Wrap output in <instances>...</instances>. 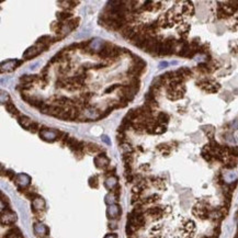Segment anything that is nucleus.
<instances>
[{"mask_svg": "<svg viewBox=\"0 0 238 238\" xmlns=\"http://www.w3.org/2000/svg\"><path fill=\"white\" fill-rule=\"evenodd\" d=\"M237 223H238V219H237Z\"/></svg>", "mask_w": 238, "mask_h": 238, "instance_id": "nucleus-39", "label": "nucleus"}, {"mask_svg": "<svg viewBox=\"0 0 238 238\" xmlns=\"http://www.w3.org/2000/svg\"><path fill=\"white\" fill-rule=\"evenodd\" d=\"M9 99V95L5 91H1V103H7L6 100Z\"/></svg>", "mask_w": 238, "mask_h": 238, "instance_id": "nucleus-30", "label": "nucleus"}, {"mask_svg": "<svg viewBox=\"0 0 238 238\" xmlns=\"http://www.w3.org/2000/svg\"><path fill=\"white\" fill-rule=\"evenodd\" d=\"M95 166H97V168L103 169V168H105V167L109 166L110 160L104 154H101V155H99V156H97L95 158Z\"/></svg>", "mask_w": 238, "mask_h": 238, "instance_id": "nucleus-3", "label": "nucleus"}, {"mask_svg": "<svg viewBox=\"0 0 238 238\" xmlns=\"http://www.w3.org/2000/svg\"><path fill=\"white\" fill-rule=\"evenodd\" d=\"M104 238H118V235L116 234H108Z\"/></svg>", "mask_w": 238, "mask_h": 238, "instance_id": "nucleus-35", "label": "nucleus"}, {"mask_svg": "<svg viewBox=\"0 0 238 238\" xmlns=\"http://www.w3.org/2000/svg\"><path fill=\"white\" fill-rule=\"evenodd\" d=\"M44 207H45V201L42 199V198L36 196V198L32 201V209H33L34 213H37L39 211L43 210Z\"/></svg>", "mask_w": 238, "mask_h": 238, "instance_id": "nucleus-5", "label": "nucleus"}, {"mask_svg": "<svg viewBox=\"0 0 238 238\" xmlns=\"http://www.w3.org/2000/svg\"><path fill=\"white\" fill-rule=\"evenodd\" d=\"M167 66H168V63H167V62H161L159 64V66H158V67H159V69H164V68H166Z\"/></svg>", "mask_w": 238, "mask_h": 238, "instance_id": "nucleus-34", "label": "nucleus"}, {"mask_svg": "<svg viewBox=\"0 0 238 238\" xmlns=\"http://www.w3.org/2000/svg\"><path fill=\"white\" fill-rule=\"evenodd\" d=\"M154 185H156L158 189H164L165 188V183H164L163 180H160V179H157L154 181Z\"/></svg>", "mask_w": 238, "mask_h": 238, "instance_id": "nucleus-28", "label": "nucleus"}, {"mask_svg": "<svg viewBox=\"0 0 238 238\" xmlns=\"http://www.w3.org/2000/svg\"><path fill=\"white\" fill-rule=\"evenodd\" d=\"M116 185H118V179H116V177H114V176L109 177V178L105 180V183H104L105 188L109 189V190H113V189L116 187Z\"/></svg>", "mask_w": 238, "mask_h": 238, "instance_id": "nucleus-11", "label": "nucleus"}, {"mask_svg": "<svg viewBox=\"0 0 238 238\" xmlns=\"http://www.w3.org/2000/svg\"><path fill=\"white\" fill-rule=\"evenodd\" d=\"M236 165H237V160L234 158V157H229L228 159L226 160V163H225V166H226V168L228 169H232V168H235Z\"/></svg>", "mask_w": 238, "mask_h": 238, "instance_id": "nucleus-17", "label": "nucleus"}, {"mask_svg": "<svg viewBox=\"0 0 238 238\" xmlns=\"http://www.w3.org/2000/svg\"><path fill=\"white\" fill-rule=\"evenodd\" d=\"M37 79H39L37 75H23L22 77L20 78V80H21L23 84H32V82L37 80Z\"/></svg>", "mask_w": 238, "mask_h": 238, "instance_id": "nucleus-13", "label": "nucleus"}, {"mask_svg": "<svg viewBox=\"0 0 238 238\" xmlns=\"http://www.w3.org/2000/svg\"><path fill=\"white\" fill-rule=\"evenodd\" d=\"M6 174H7V177H8V178H10V179H14V172H13V171H11V170H8V171H7V172H6Z\"/></svg>", "mask_w": 238, "mask_h": 238, "instance_id": "nucleus-33", "label": "nucleus"}, {"mask_svg": "<svg viewBox=\"0 0 238 238\" xmlns=\"http://www.w3.org/2000/svg\"><path fill=\"white\" fill-rule=\"evenodd\" d=\"M20 64H21V62H18V60H7L6 63H2V64H1V71L3 73V71L13 70L14 68Z\"/></svg>", "mask_w": 238, "mask_h": 238, "instance_id": "nucleus-7", "label": "nucleus"}, {"mask_svg": "<svg viewBox=\"0 0 238 238\" xmlns=\"http://www.w3.org/2000/svg\"><path fill=\"white\" fill-rule=\"evenodd\" d=\"M5 238H22L21 237V232L17 227H12L11 229H9L5 235Z\"/></svg>", "mask_w": 238, "mask_h": 238, "instance_id": "nucleus-10", "label": "nucleus"}, {"mask_svg": "<svg viewBox=\"0 0 238 238\" xmlns=\"http://www.w3.org/2000/svg\"><path fill=\"white\" fill-rule=\"evenodd\" d=\"M17 221V215L11 210H7L6 213L2 212L1 214V224L2 225H11Z\"/></svg>", "mask_w": 238, "mask_h": 238, "instance_id": "nucleus-2", "label": "nucleus"}, {"mask_svg": "<svg viewBox=\"0 0 238 238\" xmlns=\"http://www.w3.org/2000/svg\"><path fill=\"white\" fill-rule=\"evenodd\" d=\"M87 148H88V150H89L90 153H97V151L100 150L99 146L95 145V144H88Z\"/></svg>", "mask_w": 238, "mask_h": 238, "instance_id": "nucleus-24", "label": "nucleus"}, {"mask_svg": "<svg viewBox=\"0 0 238 238\" xmlns=\"http://www.w3.org/2000/svg\"><path fill=\"white\" fill-rule=\"evenodd\" d=\"M147 214L149 216H151L153 219H160L161 216H163V210L160 209V207L156 206V207H150L147 210Z\"/></svg>", "mask_w": 238, "mask_h": 238, "instance_id": "nucleus-9", "label": "nucleus"}, {"mask_svg": "<svg viewBox=\"0 0 238 238\" xmlns=\"http://www.w3.org/2000/svg\"><path fill=\"white\" fill-rule=\"evenodd\" d=\"M121 215V207L116 204L110 205V207L108 209V216L110 219H118Z\"/></svg>", "mask_w": 238, "mask_h": 238, "instance_id": "nucleus-6", "label": "nucleus"}, {"mask_svg": "<svg viewBox=\"0 0 238 238\" xmlns=\"http://www.w3.org/2000/svg\"><path fill=\"white\" fill-rule=\"evenodd\" d=\"M28 102L31 104V105H33V107H35V108H39V109H41V108L44 105V103H43L41 100H37V99H33V98L30 99Z\"/></svg>", "mask_w": 238, "mask_h": 238, "instance_id": "nucleus-19", "label": "nucleus"}, {"mask_svg": "<svg viewBox=\"0 0 238 238\" xmlns=\"http://www.w3.org/2000/svg\"><path fill=\"white\" fill-rule=\"evenodd\" d=\"M101 138H102V140H103V142H105V143H107V144H110V140H109V138H108V136H105V135H103V136H102V137H101Z\"/></svg>", "mask_w": 238, "mask_h": 238, "instance_id": "nucleus-36", "label": "nucleus"}, {"mask_svg": "<svg viewBox=\"0 0 238 238\" xmlns=\"http://www.w3.org/2000/svg\"><path fill=\"white\" fill-rule=\"evenodd\" d=\"M183 12H185V14H193V7L189 6V5H187V6H183Z\"/></svg>", "mask_w": 238, "mask_h": 238, "instance_id": "nucleus-26", "label": "nucleus"}, {"mask_svg": "<svg viewBox=\"0 0 238 238\" xmlns=\"http://www.w3.org/2000/svg\"><path fill=\"white\" fill-rule=\"evenodd\" d=\"M78 22H79V19L77 18V19H74V20H71V21H69V22H68V25L70 26L71 30H74V29H76L78 26Z\"/></svg>", "mask_w": 238, "mask_h": 238, "instance_id": "nucleus-27", "label": "nucleus"}, {"mask_svg": "<svg viewBox=\"0 0 238 238\" xmlns=\"http://www.w3.org/2000/svg\"><path fill=\"white\" fill-rule=\"evenodd\" d=\"M195 229V225H194V222L192 221H187V223L185 224V230L188 234H192Z\"/></svg>", "mask_w": 238, "mask_h": 238, "instance_id": "nucleus-16", "label": "nucleus"}, {"mask_svg": "<svg viewBox=\"0 0 238 238\" xmlns=\"http://www.w3.org/2000/svg\"><path fill=\"white\" fill-rule=\"evenodd\" d=\"M89 185L91 188H98L99 185V182H98V177L95 176V177H91L89 179Z\"/></svg>", "mask_w": 238, "mask_h": 238, "instance_id": "nucleus-21", "label": "nucleus"}, {"mask_svg": "<svg viewBox=\"0 0 238 238\" xmlns=\"http://www.w3.org/2000/svg\"><path fill=\"white\" fill-rule=\"evenodd\" d=\"M165 131H166V129L164 126H157V127H155L154 133H156V134H161V133H164Z\"/></svg>", "mask_w": 238, "mask_h": 238, "instance_id": "nucleus-31", "label": "nucleus"}, {"mask_svg": "<svg viewBox=\"0 0 238 238\" xmlns=\"http://www.w3.org/2000/svg\"><path fill=\"white\" fill-rule=\"evenodd\" d=\"M30 129L31 132H33V133H35V132H37V129H39V124L33 123L31 126H30V129Z\"/></svg>", "mask_w": 238, "mask_h": 238, "instance_id": "nucleus-32", "label": "nucleus"}, {"mask_svg": "<svg viewBox=\"0 0 238 238\" xmlns=\"http://www.w3.org/2000/svg\"><path fill=\"white\" fill-rule=\"evenodd\" d=\"M157 200H159V195L158 194H154V195H150L149 198L145 200V203H153V202H156Z\"/></svg>", "mask_w": 238, "mask_h": 238, "instance_id": "nucleus-25", "label": "nucleus"}, {"mask_svg": "<svg viewBox=\"0 0 238 238\" xmlns=\"http://www.w3.org/2000/svg\"><path fill=\"white\" fill-rule=\"evenodd\" d=\"M34 233L40 237H44L48 234V228L41 223H36L34 225Z\"/></svg>", "mask_w": 238, "mask_h": 238, "instance_id": "nucleus-8", "label": "nucleus"}, {"mask_svg": "<svg viewBox=\"0 0 238 238\" xmlns=\"http://www.w3.org/2000/svg\"><path fill=\"white\" fill-rule=\"evenodd\" d=\"M30 181H31L30 177L25 174H18L17 178H16V183H17L18 187H20V188H25V187H28V185H30Z\"/></svg>", "mask_w": 238, "mask_h": 238, "instance_id": "nucleus-4", "label": "nucleus"}, {"mask_svg": "<svg viewBox=\"0 0 238 238\" xmlns=\"http://www.w3.org/2000/svg\"><path fill=\"white\" fill-rule=\"evenodd\" d=\"M234 129H238V120L234 122Z\"/></svg>", "mask_w": 238, "mask_h": 238, "instance_id": "nucleus-38", "label": "nucleus"}, {"mask_svg": "<svg viewBox=\"0 0 238 238\" xmlns=\"http://www.w3.org/2000/svg\"><path fill=\"white\" fill-rule=\"evenodd\" d=\"M70 17H71V13H69V12H59V13H57V19L59 20L68 19Z\"/></svg>", "mask_w": 238, "mask_h": 238, "instance_id": "nucleus-23", "label": "nucleus"}, {"mask_svg": "<svg viewBox=\"0 0 238 238\" xmlns=\"http://www.w3.org/2000/svg\"><path fill=\"white\" fill-rule=\"evenodd\" d=\"M41 137L44 140H47V142H54L58 138V134H60L59 132L55 131V129H44L41 131Z\"/></svg>", "mask_w": 238, "mask_h": 238, "instance_id": "nucleus-1", "label": "nucleus"}, {"mask_svg": "<svg viewBox=\"0 0 238 238\" xmlns=\"http://www.w3.org/2000/svg\"><path fill=\"white\" fill-rule=\"evenodd\" d=\"M157 121H158V123L160 124H166V123H168V121H169V116L166 113H159L158 114V118H157Z\"/></svg>", "mask_w": 238, "mask_h": 238, "instance_id": "nucleus-18", "label": "nucleus"}, {"mask_svg": "<svg viewBox=\"0 0 238 238\" xmlns=\"http://www.w3.org/2000/svg\"><path fill=\"white\" fill-rule=\"evenodd\" d=\"M116 200H118V196L115 195L113 192H112V193H109L107 196H105V203H107V204H111V205H112V203H114Z\"/></svg>", "mask_w": 238, "mask_h": 238, "instance_id": "nucleus-20", "label": "nucleus"}, {"mask_svg": "<svg viewBox=\"0 0 238 238\" xmlns=\"http://www.w3.org/2000/svg\"><path fill=\"white\" fill-rule=\"evenodd\" d=\"M6 109H7V111H8L9 113H11L12 115H19L20 114L19 110L16 108V105L12 103L11 101H8V102L6 103Z\"/></svg>", "mask_w": 238, "mask_h": 238, "instance_id": "nucleus-15", "label": "nucleus"}, {"mask_svg": "<svg viewBox=\"0 0 238 238\" xmlns=\"http://www.w3.org/2000/svg\"><path fill=\"white\" fill-rule=\"evenodd\" d=\"M19 123H20V125L21 126H23V127H25V129H30V126L33 124V122H32L30 119L28 118V116H20L19 118Z\"/></svg>", "mask_w": 238, "mask_h": 238, "instance_id": "nucleus-14", "label": "nucleus"}, {"mask_svg": "<svg viewBox=\"0 0 238 238\" xmlns=\"http://www.w3.org/2000/svg\"><path fill=\"white\" fill-rule=\"evenodd\" d=\"M120 87V85L119 84H114V85H112V86H110L109 88H107L105 89V93H110V92H112L113 90H115L116 88H119Z\"/></svg>", "mask_w": 238, "mask_h": 238, "instance_id": "nucleus-29", "label": "nucleus"}, {"mask_svg": "<svg viewBox=\"0 0 238 238\" xmlns=\"http://www.w3.org/2000/svg\"><path fill=\"white\" fill-rule=\"evenodd\" d=\"M36 66H39V63H35L34 65H31V67L30 68H31V70H34L35 68H36Z\"/></svg>", "mask_w": 238, "mask_h": 238, "instance_id": "nucleus-37", "label": "nucleus"}, {"mask_svg": "<svg viewBox=\"0 0 238 238\" xmlns=\"http://www.w3.org/2000/svg\"><path fill=\"white\" fill-rule=\"evenodd\" d=\"M140 108L138 109H132L129 110V112H127V114H126L125 119H127L129 121H133V120H136L137 118H140Z\"/></svg>", "mask_w": 238, "mask_h": 238, "instance_id": "nucleus-12", "label": "nucleus"}, {"mask_svg": "<svg viewBox=\"0 0 238 238\" xmlns=\"http://www.w3.org/2000/svg\"><path fill=\"white\" fill-rule=\"evenodd\" d=\"M236 178H237V174H234V172H230V174H225V180H226L227 182H233L234 180H236Z\"/></svg>", "mask_w": 238, "mask_h": 238, "instance_id": "nucleus-22", "label": "nucleus"}]
</instances>
